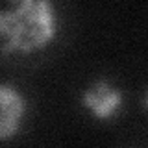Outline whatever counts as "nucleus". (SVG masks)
Wrapping results in <instances>:
<instances>
[{"label": "nucleus", "instance_id": "nucleus-1", "mask_svg": "<svg viewBox=\"0 0 148 148\" xmlns=\"http://www.w3.org/2000/svg\"><path fill=\"white\" fill-rule=\"evenodd\" d=\"M59 15L54 0H9L0 9V54L30 56L54 43Z\"/></svg>", "mask_w": 148, "mask_h": 148}, {"label": "nucleus", "instance_id": "nucleus-3", "mask_svg": "<svg viewBox=\"0 0 148 148\" xmlns=\"http://www.w3.org/2000/svg\"><path fill=\"white\" fill-rule=\"evenodd\" d=\"M28 113V100L15 83L0 82V143L18 135Z\"/></svg>", "mask_w": 148, "mask_h": 148}, {"label": "nucleus", "instance_id": "nucleus-4", "mask_svg": "<svg viewBox=\"0 0 148 148\" xmlns=\"http://www.w3.org/2000/svg\"><path fill=\"white\" fill-rule=\"evenodd\" d=\"M141 106H143V109L148 113V89L145 91V95H143V100H141Z\"/></svg>", "mask_w": 148, "mask_h": 148}, {"label": "nucleus", "instance_id": "nucleus-2", "mask_svg": "<svg viewBox=\"0 0 148 148\" xmlns=\"http://www.w3.org/2000/svg\"><path fill=\"white\" fill-rule=\"evenodd\" d=\"M80 104L96 120L108 122L115 119L124 106V91L109 80H96L80 96Z\"/></svg>", "mask_w": 148, "mask_h": 148}]
</instances>
